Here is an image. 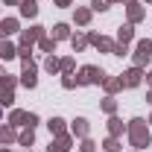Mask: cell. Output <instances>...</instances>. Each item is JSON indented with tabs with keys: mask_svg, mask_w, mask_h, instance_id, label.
Here are the masks:
<instances>
[{
	"mask_svg": "<svg viewBox=\"0 0 152 152\" xmlns=\"http://www.w3.org/2000/svg\"><path fill=\"white\" fill-rule=\"evenodd\" d=\"M140 79H143V67H129L126 73L120 76L123 88H137V85H140Z\"/></svg>",
	"mask_w": 152,
	"mask_h": 152,
	"instance_id": "ba28073f",
	"label": "cell"
},
{
	"mask_svg": "<svg viewBox=\"0 0 152 152\" xmlns=\"http://www.w3.org/2000/svg\"><path fill=\"white\" fill-rule=\"evenodd\" d=\"M73 18H76V23H79V26H88V20H91V9L79 6V9L73 12Z\"/></svg>",
	"mask_w": 152,
	"mask_h": 152,
	"instance_id": "44dd1931",
	"label": "cell"
},
{
	"mask_svg": "<svg viewBox=\"0 0 152 152\" xmlns=\"http://www.w3.org/2000/svg\"><path fill=\"white\" fill-rule=\"evenodd\" d=\"M102 111L108 114V117L117 111V99H114V96H105V99H102Z\"/></svg>",
	"mask_w": 152,
	"mask_h": 152,
	"instance_id": "4316f807",
	"label": "cell"
},
{
	"mask_svg": "<svg viewBox=\"0 0 152 152\" xmlns=\"http://www.w3.org/2000/svg\"><path fill=\"white\" fill-rule=\"evenodd\" d=\"M88 41L94 44L99 53H114V41L111 38H105V35H96V32H88Z\"/></svg>",
	"mask_w": 152,
	"mask_h": 152,
	"instance_id": "9c48e42d",
	"label": "cell"
},
{
	"mask_svg": "<svg viewBox=\"0 0 152 152\" xmlns=\"http://www.w3.org/2000/svg\"><path fill=\"white\" fill-rule=\"evenodd\" d=\"M9 123L18 129V126H35L38 123V114H32V111H20V108H15L12 111V117H9Z\"/></svg>",
	"mask_w": 152,
	"mask_h": 152,
	"instance_id": "5b68a950",
	"label": "cell"
},
{
	"mask_svg": "<svg viewBox=\"0 0 152 152\" xmlns=\"http://www.w3.org/2000/svg\"><path fill=\"white\" fill-rule=\"evenodd\" d=\"M73 0H56V6H70Z\"/></svg>",
	"mask_w": 152,
	"mask_h": 152,
	"instance_id": "836d02e7",
	"label": "cell"
},
{
	"mask_svg": "<svg viewBox=\"0 0 152 152\" xmlns=\"http://www.w3.org/2000/svg\"><path fill=\"white\" fill-rule=\"evenodd\" d=\"M102 149H105V152H120V140L108 134V137H105V143H102Z\"/></svg>",
	"mask_w": 152,
	"mask_h": 152,
	"instance_id": "83f0119b",
	"label": "cell"
},
{
	"mask_svg": "<svg viewBox=\"0 0 152 152\" xmlns=\"http://www.w3.org/2000/svg\"><path fill=\"white\" fill-rule=\"evenodd\" d=\"M15 29H18V20H15V18H6V20H0V38L12 35Z\"/></svg>",
	"mask_w": 152,
	"mask_h": 152,
	"instance_id": "ffe728a7",
	"label": "cell"
},
{
	"mask_svg": "<svg viewBox=\"0 0 152 152\" xmlns=\"http://www.w3.org/2000/svg\"><path fill=\"white\" fill-rule=\"evenodd\" d=\"M102 88H105L108 96H114L120 88H123V82H120V76H105V79H102Z\"/></svg>",
	"mask_w": 152,
	"mask_h": 152,
	"instance_id": "4fadbf2b",
	"label": "cell"
},
{
	"mask_svg": "<svg viewBox=\"0 0 152 152\" xmlns=\"http://www.w3.org/2000/svg\"><path fill=\"white\" fill-rule=\"evenodd\" d=\"M70 44H73V53H82L88 44V35H70Z\"/></svg>",
	"mask_w": 152,
	"mask_h": 152,
	"instance_id": "d4e9b609",
	"label": "cell"
},
{
	"mask_svg": "<svg viewBox=\"0 0 152 152\" xmlns=\"http://www.w3.org/2000/svg\"><path fill=\"white\" fill-rule=\"evenodd\" d=\"M38 47H41V50H44V53H50V56H53V53H56V38H41V41H38Z\"/></svg>",
	"mask_w": 152,
	"mask_h": 152,
	"instance_id": "cb8c5ba5",
	"label": "cell"
},
{
	"mask_svg": "<svg viewBox=\"0 0 152 152\" xmlns=\"http://www.w3.org/2000/svg\"><path fill=\"white\" fill-rule=\"evenodd\" d=\"M132 38H134V23H123V26L117 29V41H120V44H129Z\"/></svg>",
	"mask_w": 152,
	"mask_h": 152,
	"instance_id": "5bb4252c",
	"label": "cell"
},
{
	"mask_svg": "<svg viewBox=\"0 0 152 152\" xmlns=\"http://www.w3.org/2000/svg\"><path fill=\"white\" fill-rule=\"evenodd\" d=\"M108 9V0H91V12H105Z\"/></svg>",
	"mask_w": 152,
	"mask_h": 152,
	"instance_id": "f546056e",
	"label": "cell"
},
{
	"mask_svg": "<svg viewBox=\"0 0 152 152\" xmlns=\"http://www.w3.org/2000/svg\"><path fill=\"white\" fill-rule=\"evenodd\" d=\"M102 79H105V73L96 64H85L76 76V85H102Z\"/></svg>",
	"mask_w": 152,
	"mask_h": 152,
	"instance_id": "7a4b0ae2",
	"label": "cell"
},
{
	"mask_svg": "<svg viewBox=\"0 0 152 152\" xmlns=\"http://www.w3.org/2000/svg\"><path fill=\"white\" fill-rule=\"evenodd\" d=\"M47 152H70V134L64 132V134H58L56 140L47 146Z\"/></svg>",
	"mask_w": 152,
	"mask_h": 152,
	"instance_id": "8fae6325",
	"label": "cell"
},
{
	"mask_svg": "<svg viewBox=\"0 0 152 152\" xmlns=\"http://www.w3.org/2000/svg\"><path fill=\"white\" fill-rule=\"evenodd\" d=\"M152 56V41L149 38H140L137 41V47H134V67H143Z\"/></svg>",
	"mask_w": 152,
	"mask_h": 152,
	"instance_id": "277c9868",
	"label": "cell"
},
{
	"mask_svg": "<svg viewBox=\"0 0 152 152\" xmlns=\"http://www.w3.org/2000/svg\"><path fill=\"white\" fill-rule=\"evenodd\" d=\"M3 3H6V6H15V3H20V0H3Z\"/></svg>",
	"mask_w": 152,
	"mask_h": 152,
	"instance_id": "e575fe53",
	"label": "cell"
},
{
	"mask_svg": "<svg viewBox=\"0 0 152 152\" xmlns=\"http://www.w3.org/2000/svg\"><path fill=\"white\" fill-rule=\"evenodd\" d=\"M53 38H56V41L70 38V26H67V23H56V26H53Z\"/></svg>",
	"mask_w": 152,
	"mask_h": 152,
	"instance_id": "603a6c76",
	"label": "cell"
},
{
	"mask_svg": "<svg viewBox=\"0 0 152 152\" xmlns=\"http://www.w3.org/2000/svg\"><path fill=\"white\" fill-rule=\"evenodd\" d=\"M29 152H32V149H29Z\"/></svg>",
	"mask_w": 152,
	"mask_h": 152,
	"instance_id": "7bdbcfd3",
	"label": "cell"
},
{
	"mask_svg": "<svg viewBox=\"0 0 152 152\" xmlns=\"http://www.w3.org/2000/svg\"><path fill=\"white\" fill-rule=\"evenodd\" d=\"M146 102H152V91H146Z\"/></svg>",
	"mask_w": 152,
	"mask_h": 152,
	"instance_id": "d590c367",
	"label": "cell"
},
{
	"mask_svg": "<svg viewBox=\"0 0 152 152\" xmlns=\"http://www.w3.org/2000/svg\"><path fill=\"white\" fill-rule=\"evenodd\" d=\"M12 140H18L15 126H12V123H9V126H0V143H12Z\"/></svg>",
	"mask_w": 152,
	"mask_h": 152,
	"instance_id": "e0dca14e",
	"label": "cell"
},
{
	"mask_svg": "<svg viewBox=\"0 0 152 152\" xmlns=\"http://www.w3.org/2000/svg\"><path fill=\"white\" fill-rule=\"evenodd\" d=\"M44 38V26H29V29H23V35H20V47H29L32 50V44Z\"/></svg>",
	"mask_w": 152,
	"mask_h": 152,
	"instance_id": "52a82bcc",
	"label": "cell"
},
{
	"mask_svg": "<svg viewBox=\"0 0 152 152\" xmlns=\"http://www.w3.org/2000/svg\"><path fill=\"white\" fill-rule=\"evenodd\" d=\"M18 143H20V146H26V149L35 143V132H32V126H26V129L18 134Z\"/></svg>",
	"mask_w": 152,
	"mask_h": 152,
	"instance_id": "ac0fdd59",
	"label": "cell"
},
{
	"mask_svg": "<svg viewBox=\"0 0 152 152\" xmlns=\"http://www.w3.org/2000/svg\"><path fill=\"white\" fill-rule=\"evenodd\" d=\"M129 53V44H114V56H126Z\"/></svg>",
	"mask_w": 152,
	"mask_h": 152,
	"instance_id": "d6a6232c",
	"label": "cell"
},
{
	"mask_svg": "<svg viewBox=\"0 0 152 152\" xmlns=\"http://www.w3.org/2000/svg\"><path fill=\"white\" fill-rule=\"evenodd\" d=\"M146 82H149V85H152V70H149V76H146Z\"/></svg>",
	"mask_w": 152,
	"mask_h": 152,
	"instance_id": "8d00e7d4",
	"label": "cell"
},
{
	"mask_svg": "<svg viewBox=\"0 0 152 152\" xmlns=\"http://www.w3.org/2000/svg\"><path fill=\"white\" fill-rule=\"evenodd\" d=\"M126 15H129V23H137V20H143V18H146V9H143L140 3L129 0V3H126Z\"/></svg>",
	"mask_w": 152,
	"mask_h": 152,
	"instance_id": "30bf717a",
	"label": "cell"
},
{
	"mask_svg": "<svg viewBox=\"0 0 152 152\" xmlns=\"http://www.w3.org/2000/svg\"><path fill=\"white\" fill-rule=\"evenodd\" d=\"M47 126H50V132L56 134V137L67 132V129H64V120H61V117H50V123H47Z\"/></svg>",
	"mask_w": 152,
	"mask_h": 152,
	"instance_id": "7402d4cb",
	"label": "cell"
},
{
	"mask_svg": "<svg viewBox=\"0 0 152 152\" xmlns=\"http://www.w3.org/2000/svg\"><path fill=\"white\" fill-rule=\"evenodd\" d=\"M58 73H73V58H70V56L61 58V70H58Z\"/></svg>",
	"mask_w": 152,
	"mask_h": 152,
	"instance_id": "f1b7e54d",
	"label": "cell"
},
{
	"mask_svg": "<svg viewBox=\"0 0 152 152\" xmlns=\"http://www.w3.org/2000/svg\"><path fill=\"white\" fill-rule=\"evenodd\" d=\"M126 132H129V140H132V146H137V149H146V146L152 143L149 126H146V120H140V117H132V120H129Z\"/></svg>",
	"mask_w": 152,
	"mask_h": 152,
	"instance_id": "6da1fadb",
	"label": "cell"
},
{
	"mask_svg": "<svg viewBox=\"0 0 152 152\" xmlns=\"http://www.w3.org/2000/svg\"><path fill=\"white\" fill-rule=\"evenodd\" d=\"M20 15H23V18H35L38 15V3L35 0H20Z\"/></svg>",
	"mask_w": 152,
	"mask_h": 152,
	"instance_id": "9a60e30c",
	"label": "cell"
},
{
	"mask_svg": "<svg viewBox=\"0 0 152 152\" xmlns=\"http://www.w3.org/2000/svg\"><path fill=\"white\" fill-rule=\"evenodd\" d=\"M23 61V73H20V85H26V88H35L38 85V70H35V64H32V58H20Z\"/></svg>",
	"mask_w": 152,
	"mask_h": 152,
	"instance_id": "8992f818",
	"label": "cell"
},
{
	"mask_svg": "<svg viewBox=\"0 0 152 152\" xmlns=\"http://www.w3.org/2000/svg\"><path fill=\"white\" fill-rule=\"evenodd\" d=\"M82 152H96V143L91 140V137H82V146H79Z\"/></svg>",
	"mask_w": 152,
	"mask_h": 152,
	"instance_id": "4dcf8cb0",
	"label": "cell"
},
{
	"mask_svg": "<svg viewBox=\"0 0 152 152\" xmlns=\"http://www.w3.org/2000/svg\"><path fill=\"white\" fill-rule=\"evenodd\" d=\"M143 3H152V0H143Z\"/></svg>",
	"mask_w": 152,
	"mask_h": 152,
	"instance_id": "ab89813d",
	"label": "cell"
},
{
	"mask_svg": "<svg viewBox=\"0 0 152 152\" xmlns=\"http://www.w3.org/2000/svg\"><path fill=\"white\" fill-rule=\"evenodd\" d=\"M61 85H64V88H76V79H73V73H64V76H61Z\"/></svg>",
	"mask_w": 152,
	"mask_h": 152,
	"instance_id": "1f68e13d",
	"label": "cell"
},
{
	"mask_svg": "<svg viewBox=\"0 0 152 152\" xmlns=\"http://www.w3.org/2000/svg\"><path fill=\"white\" fill-rule=\"evenodd\" d=\"M0 152H15V149H0Z\"/></svg>",
	"mask_w": 152,
	"mask_h": 152,
	"instance_id": "f35d334b",
	"label": "cell"
},
{
	"mask_svg": "<svg viewBox=\"0 0 152 152\" xmlns=\"http://www.w3.org/2000/svg\"><path fill=\"white\" fill-rule=\"evenodd\" d=\"M0 79H3V64H0Z\"/></svg>",
	"mask_w": 152,
	"mask_h": 152,
	"instance_id": "74e56055",
	"label": "cell"
},
{
	"mask_svg": "<svg viewBox=\"0 0 152 152\" xmlns=\"http://www.w3.org/2000/svg\"><path fill=\"white\" fill-rule=\"evenodd\" d=\"M108 3H117V0H108Z\"/></svg>",
	"mask_w": 152,
	"mask_h": 152,
	"instance_id": "60d3db41",
	"label": "cell"
},
{
	"mask_svg": "<svg viewBox=\"0 0 152 152\" xmlns=\"http://www.w3.org/2000/svg\"><path fill=\"white\" fill-rule=\"evenodd\" d=\"M88 132H91L88 120H85V117H76L73 126H70V134H76V137H88Z\"/></svg>",
	"mask_w": 152,
	"mask_h": 152,
	"instance_id": "7c38bea8",
	"label": "cell"
},
{
	"mask_svg": "<svg viewBox=\"0 0 152 152\" xmlns=\"http://www.w3.org/2000/svg\"><path fill=\"white\" fill-rule=\"evenodd\" d=\"M149 123H152V117H149Z\"/></svg>",
	"mask_w": 152,
	"mask_h": 152,
	"instance_id": "b9f144b4",
	"label": "cell"
},
{
	"mask_svg": "<svg viewBox=\"0 0 152 152\" xmlns=\"http://www.w3.org/2000/svg\"><path fill=\"white\" fill-rule=\"evenodd\" d=\"M15 56H18V47H15L12 41H0V58L9 61V58H15Z\"/></svg>",
	"mask_w": 152,
	"mask_h": 152,
	"instance_id": "2e32d148",
	"label": "cell"
},
{
	"mask_svg": "<svg viewBox=\"0 0 152 152\" xmlns=\"http://www.w3.org/2000/svg\"><path fill=\"white\" fill-rule=\"evenodd\" d=\"M108 134H111V137H120V134H123V120H120V117H108Z\"/></svg>",
	"mask_w": 152,
	"mask_h": 152,
	"instance_id": "d6986e66",
	"label": "cell"
},
{
	"mask_svg": "<svg viewBox=\"0 0 152 152\" xmlns=\"http://www.w3.org/2000/svg\"><path fill=\"white\" fill-rule=\"evenodd\" d=\"M15 85H18V79L9 73L0 79V105H12L15 102Z\"/></svg>",
	"mask_w": 152,
	"mask_h": 152,
	"instance_id": "3957f363",
	"label": "cell"
},
{
	"mask_svg": "<svg viewBox=\"0 0 152 152\" xmlns=\"http://www.w3.org/2000/svg\"><path fill=\"white\" fill-rule=\"evenodd\" d=\"M50 73H58L61 70V58H56V56H47V64H44Z\"/></svg>",
	"mask_w": 152,
	"mask_h": 152,
	"instance_id": "484cf974",
	"label": "cell"
}]
</instances>
